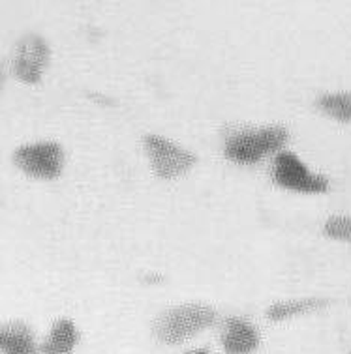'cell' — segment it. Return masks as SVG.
I'll return each instance as SVG.
<instances>
[{
  "label": "cell",
  "instance_id": "obj_1",
  "mask_svg": "<svg viewBox=\"0 0 351 354\" xmlns=\"http://www.w3.org/2000/svg\"><path fill=\"white\" fill-rule=\"evenodd\" d=\"M216 319V313L207 306H181L170 309L160 319L156 326L158 337L165 343H181L188 337L210 326Z\"/></svg>",
  "mask_w": 351,
  "mask_h": 354
},
{
  "label": "cell",
  "instance_id": "obj_2",
  "mask_svg": "<svg viewBox=\"0 0 351 354\" xmlns=\"http://www.w3.org/2000/svg\"><path fill=\"white\" fill-rule=\"evenodd\" d=\"M286 142L282 128H267L260 131H241L228 141L226 154L237 163H255L265 154L278 150Z\"/></svg>",
  "mask_w": 351,
  "mask_h": 354
},
{
  "label": "cell",
  "instance_id": "obj_3",
  "mask_svg": "<svg viewBox=\"0 0 351 354\" xmlns=\"http://www.w3.org/2000/svg\"><path fill=\"white\" fill-rule=\"evenodd\" d=\"M13 161L23 173L30 176L55 178L62 171L64 156L57 142H34L15 150Z\"/></svg>",
  "mask_w": 351,
  "mask_h": 354
},
{
  "label": "cell",
  "instance_id": "obj_4",
  "mask_svg": "<svg viewBox=\"0 0 351 354\" xmlns=\"http://www.w3.org/2000/svg\"><path fill=\"white\" fill-rule=\"evenodd\" d=\"M145 147L149 150L152 167L162 178H175L194 165V156L163 137L149 136L145 139Z\"/></svg>",
  "mask_w": 351,
  "mask_h": 354
},
{
  "label": "cell",
  "instance_id": "obj_5",
  "mask_svg": "<svg viewBox=\"0 0 351 354\" xmlns=\"http://www.w3.org/2000/svg\"><path fill=\"white\" fill-rule=\"evenodd\" d=\"M274 180L278 182L282 187L295 189V192H306V194L325 192L327 186H329V182L323 176L310 173L305 167V163L289 152H284L276 158Z\"/></svg>",
  "mask_w": 351,
  "mask_h": 354
},
{
  "label": "cell",
  "instance_id": "obj_6",
  "mask_svg": "<svg viewBox=\"0 0 351 354\" xmlns=\"http://www.w3.org/2000/svg\"><path fill=\"white\" fill-rule=\"evenodd\" d=\"M49 60V49L39 36H25L13 55V71L23 83H38Z\"/></svg>",
  "mask_w": 351,
  "mask_h": 354
},
{
  "label": "cell",
  "instance_id": "obj_7",
  "mask_svg": "<svg viewBox=\"0 0 351 354\" xmlns=\"http://www.w3.org/2000/svg\"><path fill=\"white\" fill-rule=\"evenodd\" d=\"M38 351L33 330L25 322L0 324V354H36Z\"/></svg>",
  "mask_w": 351,
  "mask_h": 354
},
{
  "label": "cell",
  "instance_id": "obj_8",
  "mask_svg": "<svg viewBox=\"0 0 351 354\" xmlns=\"http://www.w3.org/2000/svg\"><path fill=\"white\" fill-rule=\"evenodd\" d=\"M260 345V335L252 324L242 319H229L224 334V348L228 354H250Z\"/></svg>",
  "mask_w": 351,
  "mask_h": 354
},
{
  "label": "cell",
  "instance_id": "obj_9",
  "mask_svg": "<svg viewBox=\"0 0 351 354\" xmlns=\"http://www.w3.org/2000/svg\"><path fill=\"white\" fill-rule=\"evenodd\" d=\"M79 342V334L72 321H57L44 343L39 345L42 354H70Z\"/></svg>",
  "mask_w": 351,
  "mask_h": 354
},
{
  "label": "cell",
  "instance_id": "obj_10",
  "mask_svg": "<svg viewBox=\"0 0 351 354\" xmlns=\"http://www.w3.org/2000/svg\"><path fill=\"white\" fill-rule=\"evenodd\" d=\"M327 300L323 298H306V300H291V302L274 304L273 308L269 309V319L273 321H284L293 315H300L306 311H314V309H321L327 306Z\"/></svg>",
  "mask_w": 351,
  "mask_h": 354
},
{
  "label": "cell",
  "instance_id": "obj_11",
  "mask_svg": "<svg viewBox=\"0 0 351 354\" xmlns=\"http://www.w3.org/2000/svg\"><path fill=\"white\" fill-rule=\"evenodd\" d=\"M319 107L342 122L351 120V94H329L319 100Z\"/></svg>",
  "mask_w": 351,
  "mask_h": 354
},
{
  "label": "cell",
  "instance_id": "obj_12",
  "mask_svg": "<svg viewBox=\"0 0 351 354\" xmlns=\"http://www.w3.org/2000/svg\"><path fill=\"white\" fill-rule=\"evenodd\" d=\"M325 232L332 239L351 240V218H332L327 221Z\"/></svg>",
  "mask_w": 351,
  "mask_h": 354
},
{
  "label": "cell",
  "instance_id": "obj_13",
  "mask_svg": "<svg viewBox=\"0 0 351 354\" xmlns=\"http://www.w3.org/2000/svg\"><path fill=\"white\" fill-rule=\"evenodd\" d=\"M186 354H210L207 351V348H195V351H192V353H186Z\"/></svg>",
  "mask_w": 351,
  "mask_h": 354
},
{
  "label": "cell",
  "instance_id": "obj_14",
  "mask_svg": "<svg viewBox=\"0 0 351 354\" xmlns=\"http://www.w3.org/2000/svg\"><path fill=\"white\" fill-rule=\"evenodd\" d=\"M2 81H4V73H2V68H0V86H2Z\"/></svg>",
  "mask_w": 351,
  "mask_h": 354
}]
</instances>
